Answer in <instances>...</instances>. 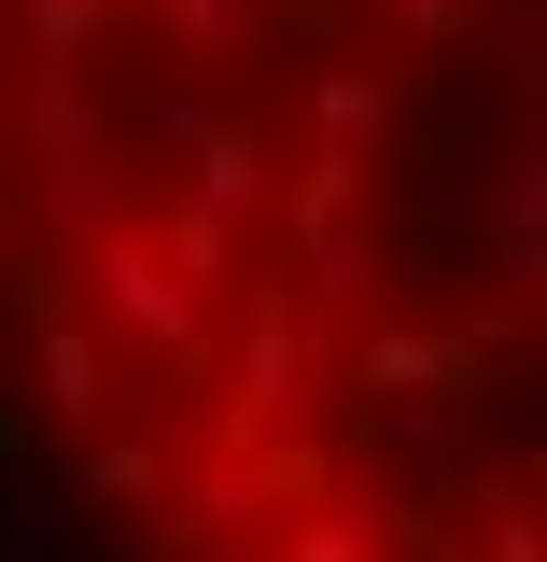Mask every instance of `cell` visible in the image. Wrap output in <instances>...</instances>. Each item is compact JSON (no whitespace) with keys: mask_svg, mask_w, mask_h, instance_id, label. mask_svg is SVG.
<instances>
[{"mask_svg":"<svg viewBox=\"0 0 547 562\" xmlns=\"http://www.w3.org/2000/svg\"><path fill=\"white\" fill-rule=\"evenodd\" d=\"M99 310H113L127 338H155L169 366H197V338H210L197 268L169 254V225H99Z\"/></svg>","mask_w":547,"mask_h":562,"instance_id":"obj_1","label":"cell"},{"mask_svg":"<svg viewBox=\"0 0 547 562\" xmlns=\"http://www.w3.org/2000/svg\"><path fill=\"white\" fill-rule=\"evenodd\" d=\"M14 324H29V366H43V408L57 422H113V338L70 310V268H14Z\"/></svg>","mask_w":547,"mask_h":562,"instance_id":"obj_2","label":"cell"},{"mask_svg":"<svg viewBox=\"0 0 547 562\" xmlns=\"http://www.w3.org/2000/svg\"><path fill=\"white\" fill-rule=\"evenodd\" d=\"M309 366H323V324L295 310V295H267L253 324H239V366H225V422L210 436H267V422L309 408Z\"/></svg>","mask_w":547,"mask_h":562,"instance_id":"obj_3","label":"cell"},{"mask_svg":"<svg viewBox=\"0 0 547 562\" xmlns=\"http://www.w3.org/2000/svg\"><path fill=\"white\" fill-rule=\"evenodd\" d=\"M309 127H323V155H365V140H394V70L338 57L323 85H309Z\"/></svg>","mask_w":547,"mask_h":562,"instance_id":"obj_4","label":"cell"},{"mask_svg":"<svg viewBox=\"0 0 547 562\" xmlns=\"http://www.w3.org/2000/svg\"><path fill=\"white\" fill-rule=\"evenodd\" d=\"M14 127H29V155H57V169H99V113L70 99V70H43V85L14 99Z\"/></svg>","mask_w":547,"mask_h":562,"instance_id":"obj_5","label":"cell"},{"mask_svg":"<svg viewBox=\"0 0 547 562\" xmlns=\"http://www.w3.org/2000/svg\"><path fill=\"white\" fill-rule=\"evenodd\" d=\"M14 29H29V57H43V70H84V57H99V29H113V0H14Z\"/></svg>","mask_w":547,"mask_h":562,"instance_id":"obj_6","label":"cell"},{"mask_svg":"<svg viewBox=\"0 0 547 562\" xmlns=\"http://www.w3.org/2000/svg\"><path fill=\"white\" fill-rule=\"evenodd\" d=\"M281 549H309V562H365V549H379V506H351V492H309V506L281 520Z\"/></svg>","mask_w":547,"mask_h":562,"instance_id":"obj_7","label":"cell"},{"mask_svg":"<svg viewBox=\"0 0 547 562\" xmlns=\"http://www.w3.org/2000/svg\"><path fill=\"white\" fill-rule=\"evenodd\" d=\"M183 57H239V29H253V0H140Z\"/></svg>","mask_w":547,"mask_h":562,"instance_id":"obj_8","label":"cell"},{"mask_svg":"<svg viewBox=\"0 0 547 562\" xmlns=\"http://www.w3.org/2000/svg\"><path fill=\"white\" fill-rule=\"evenodd\" d=\"M84 492H113V506H140V492H155V506H169V450H140V436H99V450H84Z\"/></svg>","mask_w":547,"mask_h":562,"instance_id":"obj_9","label":"cell"},{"mask_svg":"<svg viewBox=\"0 0 547 562\" xmlns=\"http://www.w3.org/2000/svg\"><path fill=\"white\" fill-rule=\"evenodd\" d=\"M394 14V43H421V57H464L478 43V0H379Z\"/></svg>","mask_w":547,"mask_h":562,"instance_id":"obj_10","label":"cell"}]
</instances>
